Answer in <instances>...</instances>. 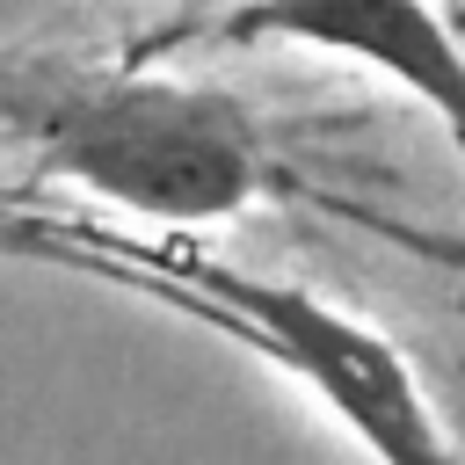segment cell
Segmentation results:
<instances>
[{
  "instance_id": "cell-1",
  "label": "cell",
  "mask_w": 465,
  "mask_h": 465,
  "mask_svg": "<svg viewBox=\"0 0 465 465\" xmlns=\"http://www.w3.org/2000/svg\"><path fill=\"white\" fill-rule=\"evenodd\" d=\"M44 160L153 225L240 218L269 182L254 116L218 87L160 73H116L65 94L44 116Z\"/></svg>"
},
{
  "instance_id": "cell-2",
  "label": "cell",
  "mask_w": 465,
  "mask_h": 465,
  "mask_svg": "<svg viewBox=\"0 0 465 465\" xmlns=\"http://www.w3.org/2000/svg\"><path fill=\"white\" fill-rule=\"evenodd\" d=\"M174 291L240 320L371 450V465H458L421 378L407 371V356L371 320L327 305L305 283H269V276H240V269H189Z\"/></svg>"
},
{
  "instance_id": "cell-3",
  "label": "cell",
  "mask_w": 465,
  "mask_h": 465,
  "mask_svg": "<svg viewBox=\"0 0 465 465\" xmlns=\"http://www.w3.org/2000/svg\"><path fill=\"white\" fill-rule=\"evenodd\" d=\"M225 36L305 44V51H334L385 73L400 94H414L443 124V138L465 160V44L429 0H247L225 22Z\"/></svg>"
},
{
  "instance_id": "cell-4",
  "label": "cell",
  "mask_w": 465,
  "mask_h": 465,
  "mask_svg": "<svg viewBox=\"0 0 465 465\" xmlns=\"http://www.w3.org/2000/svg\"><path fill=\"white\" fill-rule=\"evenodd\" d=\"M0 254H51V240L22 218H0Z\"/></svg>"
}]
</instances>
